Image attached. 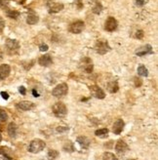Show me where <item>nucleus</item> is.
<instances>
[{"label":"nucleus","mask_w":158,"mask_h":160,"mask_svg":"<svg viewBox=\"0 0 158 160\" xmlns=\"http://www.w3.org/2000/svg\"><path fill=\"white\" fill-rule=\"evenodd\" d=\"M90 91H91V94L97 99H105V97H106V93L102 91L101 88H100L97 85L91 86L90 87Z\"/></svg>","instance_id":"6e6552de"},{"label":"nucleus","mask_w":158,"mask_h":160,"mask_svg":"<svg viewBox=\"0 0 158 160\" xmlns=\"http://www.w3.org/2000/svg\"><path fill=\"white\" fill-rule=\"evenodd\" d=\"M32 94H33V96H34V97H39V96H40V95L38 94V92H37V91H36L35 89H33V90H32Z\"/></svg>","instance_id":"4c0bfd02"},{"label":"nucleus","mask_w":158,"mask_h":160,"mask_svg":"<svg viewBox=\"0 0 158 160\" xmlns=\"http://www.w3.org/2000/svg\"><path fill=\"white\" fill-rule=\"evenodd\" d=\"M64 150H66V151H68V152H73V151L75 150L73 142H72L70 141H68V142H66L65 146H64Z\"/></svg>","instance_id":"5701e85b"},{"label":"nucleus","mask_w":158,"mask_h":160,"mask_svg":"<svg viewBox=\"0 0 158 160\" xmlns=\"http://www.w3.org/2000/svg\"><path fill=\"white\" fill-rule=\"evenodd\" d=\"M39 21L38 16L33 12V11H29L28 15H27V22L30 26H33L35 23H37Z\"/></svg>","instance_id":"a211bd4d"},{"label":"nucleus","mask_w":158,"mask_h":160,"mask_svg":"<svg viewBox=\"0 0 158 160\" xmlns=\"http://www.w3.org/2000/svg\"><path fill=\"white\" fill-rule=\"evenodd\" d=\"M47 6H48V8H49V13H51V14L58 13V12H60L64 9V4H62V3L48 2L47 3Z\"/></svg>","instance_id":"f8f14e48"},{"label":"nucleus","mask_w":158,"mask_h":160,"mask_svg":"<svg viewBox=\"0 0 158 160\" xmlns=\"http://www.w3.org/2000/svg\"><path fill=\"white\" fill-rule=\"evenodd\" d=\"M77 142L79 143V146H80L84 149L88 148L89 146H90V143H91L90 140L87 137H85V136H80V137H78L77 138Z\"/></svg>","instance_id":"f3484780"},{"label":"nucleus","mask_w":158,"mask_h":160,"mask_svg":"<svg viewBox=\"0 0 158 160\" xmlns=\"http://www.w3.org/2000/svg\"><path fill=\"white\" fill-rule=\"evenodd\" d=\"M79 66H80V68L82 70H84L86 73H91L93 71V68H94V66H93V62L90 58H83L81 61H80V63H79Z\"/></svg>","instance_id":"423d86ee"},{"label":"nucleus","mask_w":158,"mask_h":160,"mask_svg":"<svg viewBox=\"0 0 158 160\" xmlns=\"http://www.w3.org/2000/svg\"><path fill=\"white\" fill-rule=\"evenodd\" d=\"M38 63L41 67H49L53 63V60L50 55H43L38 60Z\"/></svg>","instance_id":"4468645a"},{"label":"nucleus","mask_w":158,"mask_h":160,"mask_svg":"<svg viewBox=\"0 0 158 160\" xmlns=\"http://www.w3.org/2000/svg\"><path fill=\"white\" fill-rule=\"evenodd\" d=\"M124 126H125V123L122 119H117L116 121L114 122L113 124V127H112V132L115 134V135H120L121 132L123 131L124 129Z\"/></svg>","instance_id":"ddd939ff"},{"label":"nucleus","mask_w":158,"mask_h":160,"mask_svg":"<svg viewBox=\"0 0 158 160\" xmlns=\"http://www.w3.org/2000/svg\"><path fill=\"white\" fill-rule=\"evenodd\" d=\"M95 135L97 136V137L99 138H102L105 139L108 136V129H106V128H101V129H98L95 131Z\"/></svg>","instance_id":"aec40b11"},{"label":"nucleus","mask_w":158,"mask_h":160,"mask_svg":"<svg viewBox=\"0 0 158 160\" xmlns=\"http://www.w3.org/2000/svg\"><path fill=\"white\" fill-rule=\"evenodd\" d=\"M2 59H3V53L0 50V60H2Z\"/></svg>","instance_id":"58836bf2"},{"label":"nucleus","mask_w":158,"mask_h":160,"mask_svg":"<svg viewBox=\"0 0 158 160\" xmlns=\"http://www.w3.org/2000/svg\"><path fill=\"white\" fill-rule=\"evenodd\" d=\"M135 2H136V5L139 7H141L145 5V0H135Z\"/></svg>","instance_id":"72a5a7b5"},{"label":"nucleus","mask_w":158,"mask_h":160,"mask_svg":"<svg viewBox=\"0 0 158 160\" xmlns=\"http://www.w3.org/2000/svg\"><path fill=\"white\" fill-rule=\"evenodd\" d=\"M1 141H2V135L0 134V142H1Z\"/></svg>","instance_id":"ea45409f"},{"label":"nucleus","mask_w":158,"mask_h":160,"mask_svg":"<svg viewBox=\"0 0 158 160\" xmlns=\"http://www.w3.org/2000/svg\"><path fill=\"white\" fill-rule=\"evenodd\" d=\"M11 72V68L9 65H7V63H4V65H1L0 66V79H5L9 76Z\"/></svg>","instance_id":"dca6fc26"},{"label":"nucleus","mask_w":158,"mask_h":160,"mask_svg":"<svg viewBox=\"0 0 158 160\" xmlns=\"http://www.w3.org/2000/svg\"><path fill=\"white\" fill-rule=\"evenodd\" d=\"M144 35H145V33H144L143 30H138L137 32H136V37L138 39H141V38L144 37Z\"/></svg>","instance_id":"2f4dec72"},{"label":"nucleus","mask_w":158,"mask_h":160,"mask_svg":"<svg viewBox=\"0 0 158 160\" xmlns=\"http://www.w3.org/2000/svg\"><path fill=\"white\" fill-rule=\"evenodd\" d=\"M52 109H53V113L55 114V116L59 117V118L65 117L67 113V108L65 103L62 102L55 103L52 108Z\"/></svg>","instance_id":"f03ea898"},{"label":"nucleus","mask_w":158,"mask_h":160,"mask_svg":"<svg viewBox=\"0 0 158 160\" xmlns=\"http://www.w3.org/2000/svg\"><path fill=\"white\" fill-rule=\"evenodd\" d=\"M101 10H102V6H101V4L100 3V2H96L95 3V6L93 7V13L94 14H97V15H99V14H101Z\"/></svg>","instance_id":"393cba45"},{"label":"nucleus","mask_w":158,"mask_h":160,"mask_svg":"<svg viewBox=\"0 0 158 160\" xmlns=\"http://www.w3.org/2000/svg\"><path fill=\"white\" fill-rule=\"evenodd\" d=\"M58 156H59V152H58L57 150L50 149L48 151V158H49V160H55Z\"/></svg>","instance_id":"a878e982"},{"label":"nucleus","mask_w":158,"mask_h":160,"mask_svg":"<svg viewBox=\"0 0 158 160\" xmlns=\"http://www.w3.org/2000/svg\"><path fill=\"white\" fill-rule=\"evenodd\" d=\"M115 150H116V152L118 154H124L125 152H127V151L129 150V147H128V145L124 141L119 140L116 142Z\"/></svg>","instance_id":"9d476101"},{"label":"nucleus","mask_w":158,"mask_h":160,"mask_svg":"<svg viewBox=\"0 0 158 160\" xmlns=\"http://www.w3.org/2000/svg\"><path fill=\"white\" fill-rule=\"evenodd\" d=\"M67 91H68L67 84L61 83L54 88V90L52 91V94L54 97H56V98H62L67 94Z\"/></svg>","instance_id":"20e7f679"},{"label":"nucleus","mask_w":158,"mask_h":160,"mask_svg":"<svg viewBox=\"0 0 158 160\" xmlns=\"http://www.w3.org/2000/svg\"><path fill=\"white\" fill-rule=\"evenodd\" d=\"M48 49H49V47L47 44H41L40 46H39V50H40L41 52H46Z\"/></svg>","instance_id":"7c9ffc66"},{"label":"nucleus","mask_w":158,"mask_h":160,"mask_svg":"<svg viewBox=\"0 0 158 160\" xmlns=\"http://www.w3.org/2000/svg\"><path fill=\"white\" fill-rule=\"evenodd\" d=\"M141 85V80L139 79V78H136V86L140 87Z\"/></svg>","instance_id":"e433bc0d"},{"label":"nucleus","mask_w":158,"mask_h":160,"mask_svg":"<svg viewBox=\"0 0 158 160\" xmlns=\"http://www.w3.org/2000/svg\"><path fill=\"white\" fill-rule=\"evenodd\" d=\"M17 108L21 110H30L34 108V103L31 102H28V101H22L20 102L17 103Z\"/></svg>","instance_id":"2eb2a0df"},{"label":"nucleus","mask_w":158,"mask_h":160,"mask_svg":"<svg viewBox=\"0 0 158 160\" xmlns=\"http://www.w3.org/2000/svg\"><path fill=\"white\" fill-rule=\"evenodd\" d=\"M148 54H153L152 47H151V45H149V44L139 48V49L136 51V55L139 56V57H144V56L148 55Z\"/></svg>","instance_id":"9b49d317"},{"label":"nucleus","mask_w":158,"mask_h":160,"mask_svg":"<svg viewBox=\"0 0 158 160\" xmlns=\"http://www.w3.org/2000/svg\"><path fill=\"white\" fill-rule=\"evenodd\" d=\"M84 22L82 21H76L74 22H72V25L69 26L68 28V30L70 31L72 33H74V34H78V33H81L83 29H84Z\"/></svg>","instance_id":"0eeeda50"},{"label":"nucleus","mask_w":158,"mask_h":160,"mask_svg":"<svg viewBox=\"0 0 158 160\" xmlns=\"http://www.w3.org/2000/svg\"><path fill=\"white\" fill-rule=\"evenodd\" d=\"M107 90H108V92L112 93V94L116 93L118 90H119V86H118L116 81H111L107 84Z\"/></svg>","instance_id":"412c9836"},{"label":"nucleus","mask_w":158,"mask_h":160,"mask_svg":"<svg viewBox=\"0 0 158 160\" xmlns=\"http://www.w3.org/2000/svg\"><path fill=\"white\" fill-rule=\"evenodd\" d=\"M6 15L8 18L10 19H14V20H17L20 17V12L16 11V10H7Z\"/></svg>","instance_id":"4be33fe9"},{"label":"nucleus","mask_w":158,"mask_h":160,"mask_svg":"<svg viewBox=\"0 0 158 160\" xmlns=\"http://www.w3.org/2000/svg\"><path fill=\"white\" fill-rule=\"evenodd\" d=\"M5 46L9 54H16L20 49V43L16 39H10V38L7 39Z\"/></svg>","instance_id":"39448f33"},{"label":"nucleus","mask_w":158,"mask_h":160,"mask_svg":"<svg viewBox=\"0 0 158 160\" xmlns=\"http://www.w3.org/2000/svg\"><path fill=\"white\" fill-rule=\"evenodd\" d=\"M110 46L106 40H98L95 44V50L100 55H105L110 51Z\"/></svg>","instance_id":"7ed1b4c3"},{"label":"nucleus","mask_w":158,"mask_h":160,"mask_svg":"<svg viewBox=\"0 0 158 160\" xmlns=\"http://www.w3.org/2000/svg\"><path fill=\"white\" fill-rule=\"evenodd\" d=\"M117 26H118L117 21L113 17H108L106 22L105 28H106V30L109 31V32H112V31L116 30Z\"/></svg>","instance_id":"1a4fd4ad"},{"label":"nucleus","mask_w":158,"mask_h":160,"mask_svg":"<svg viewBox=\"0 0 158 160\" xmlns=\"http://www.w3.org/2000/svg\"><path fill=\"white\" fill-rule=\"evenodd\" d=\"M102 158H104V160H118V158L111 152H105L104 155H102Z\"/></svg>","instance_id":"bb28decb"},{"label":"nucleus","mask_w":158,"mask_h":160,"mask_svg":"<svg viewBox=\"0 0 158 160\" xmlns=\"http://www.w3.org/2000/svg\"><path fill=\"white\" fill-rule=\"evenodd\" d=\"M4 28H5V22L2 18H0V33L3 31Z\"/></svg>","instance_id":"473e14b6"},{"label":"nucleus","mask_w":158,"mask_h":160,"mask_svg":"<svg viewBox=\"0 0 158 160\" xmlns=\"http://www.w3.org/2000/svg\"><path fill=\"white\" fill-rule=\"evenodd\" d=\"M129 160H136V159H129Z\"/></svg>","instance_id":"a19ab883"},{"label":"nucleus","mask_w":158,"mask_h":160,"mask_svg":"<svg viewBox=\"0 0 158 160\" xmlns=\"http://www.w3.org/2000/svg\"><path fill=\"white\" fill-rule=\"evenodd\" d=\"M138 73H139V75H141V76H147V75H148V70H147V68H146L145 66L141 65V66L138 68Z\"/></svg>","instance_id":"b1692460"},{"label":"nucleus","mask_w":158,"mask_h":160,"mask_svg":"<svg viewBox=\"0 0 158 160\" xmlns=\"http://www.w3.org/2000/svg\"><path fill=\"white\" fill-rule=\"evenodd\" d=\"M17 133H18L17 125H16V123H14V122H11L9 125H8V135L14 139L17 137Z\"/></svg>","instance_id":"6ab92c4d"},{"label":"nucleus","mask_w":158,"mask_h":160,"mask_svg":"<svg viewBox=\"0 0 158 160\" xmlns=\"http://www.w3.org/2000/svg\"><path fill=\"white\" fill-rule=\"evenodd\" d=\"M19 92H20L22 95H26V93H27V91H26V88L23 87V86H21V87L19 88Z\"/></svg>","instance_id":"c9c22d12"},{"label":"nucleus","mask_w":158,"mask_h":160,"mask_svg":"<svg viewBox=\"0 0 158 160\" xmlns=\"http://www.w3.org/2000/svg\"><path fill=\"white\" fill-rule=\"evenodd\" d=\"M8 119V114L4 109H0V122H5Z\"/></svg>","instance_id":"cd10ccee"},{"label":"nucleus","mask_w":158,"mask_h":160,"mask_svg":"<svg viewBox=\"0 0 158 160\" xmlns=\"http://www.w3.org/2000/svg\"><path fill=\"white\" fill-rule=\"evenodd\" d=\"M0 95L2 96V98L4 100H8V99H9V95H8L7 92H1V93H0Z\"/></svg>","instance_id":"f704fd0d"},{"label":"nucleus","mask_w":158,"mask_h":160,"mask_svg":"<svg viewBox=\"0 0 158 160\" xmlns=\"http://www.w3.org/2000/svg\"><path fill=\"white\" fill-rule=\"evenodd\" d=\"M46 147V143L44 141L40 139H35L33 141H31L29 146H28V151L31 153H38L42 151Z\"/></svg>","instance_id":"f257e3e1"},{"label":"nucleus","mask_w":158,"mask_h":160,"mask_svg":"<svg viewBox=\"0 0 158 160\" xmlns=\"http://www.w3.org/2000/svg\"><path fill=\"white\" fill-rule=\"evenodd\" d=\"M68 131V127H66V126H60L57 128V132L59 133H62V132H67Z\"/></svg>","instance_id":"c756f323"},{"label":"nucleus","mask_w":158,"mask_h":160,"mask_svg":"<svg viewBox=\"0 0 158 160\" xmlns=\"http://www.w3.org/2000/svg\"><path fill=\"white\" fill-rule=\"evenodd\" d=\"M8 6H9V1L8 0H0V8L7 9Z\"/></svg>","instance_id":"c85d7f7f"}]
</instances>
